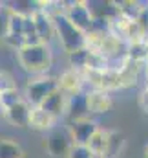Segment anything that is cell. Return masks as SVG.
<instances>
[{
	"mask_svg": "<svg viewBox=\"0 0 148 158\" xmlns=\"http://www.w3.org/2000/svg\"><path fill=\"white\" fill-rule=\"evenodd\" d=\"M17 61L22 66V70L29 76H48V70L53 63V53L49 44H28L17 50Z\"/></svg>",
	"mask_w": 148,
	"mask_h": 158,
	"instance_id": "1",
	"label": "cell"
},
{
	"mask_svg": "<svg viewBox=\"0 0 148 158\" xmlns=\"http://www.w3.org/2000/svg\"><path fill=\"white\" fill-rule=\"evenodd\" d=\"M53 28H55V37L59 39L62 50L70 55L77 50L84 48L86 42V33H82L80 30H77L73 24L66 19V15H57L53 17Z\"/></svg>",
	"mask_w": 148,
	"mask_h": 158,
	"instance_id": "2",
	"label": "cell"
},
{
	"mask_svg": "<svg viewBox=\"0 0 148 158\" xmlns=\"http://www.w3.org/2000/svg\"><path fill=\"white\" fill-rule=\"evenodd\" d=\"M42 147H44L46 155L49 158H68L72 147H73V140L70 136L68 127L66 129L55 127L48 134H44Z\"/></svg>",
	"mask_w": 148,
	"mask_h": 158,
	"instance_id": "3",
	"label": "cell"
},
{
	"mask_svg": "<svg viewBox=\"0 0 148 158\" xmlns=\"http://www.w3.org/2000/svg\"><path fill=\"white\" fill-rule=\"evenodd\" d=\"M59 88L57 77L51 76H37V77L29 79L24 90V99L31 105V107H40L42 101Z\"/></svg>",
	"mask_w": 148,
	"mask_h": 158,
	"instance_id": "4",
	"label": "cell"
},
{
	"mask_svg": "<svg viewBox=\"0 0 148 158\" xmlns=\"http://www.w3.org/2000/svg\"><path fill=\"white\" fill-rule=\"evenodd\" d=\"M64 15L66 19L73 24L77 30H80L82 33H90L93 30V22H95V15L92 11V6L88 2L77 0V2H66L64 7Z\"/></svg>",
	"mask_w": 148,
	"mask_h": 158,
	"instance_id": "5",
	"label": "cell"
},
{
	"mask_svg": "<svg viewBox=\"0 0 148 158\" xmlns=\"http://www.w3.org/2000/svg\"><path fill=\"white\" fill-rule=\"evenodd\" d=\"M29 15H22L18 11L7 9V35L4 42L13 48L15 52L24 46V30H26V20Z\"/></svg>",
	"mask_w": 148,
	"mask_h": 158,
	"instance_id": "6",
	"label": "cell"
},
{
	"mask_svg": "<svg viewBox=\"0 0 148 158\" xmlns=\"http://www.w3.org/2000/svg\"><path fill=\"white\" fill-rule=\"evenodd\" d=\"M99 123L92 118H82L72 121L68 125V131H70V136L73 140V145H88V142L92 140V136L99 131Z\"/></svg>",
	"mask_w": 148,
	"mask_h": 158,
	"instance_id": "7",
	"label": "cell"
},
{
	"mask_svg": "<svg viewBox=\"0 0 148 158\" xmlns=\"http://www.w3.org/2000/svg\"><path fill=\"white\" fill-rule=\"evenodd\" d=\"M86 101H88V112L93 116H103L110 112L113 107L110 92L101 90V88H90L86 90Z\"/></svg>",
	"mask_w": 148,
	"mask_h": 158,
	"instance_id": "8",
	"label": "cell"
},
{
	"mask_svg": "<svg viewBox=\"0 0 148 158\" xmlns=\"http://www.w3.org/2000/svg\"><path fill=\"white\" fill-rule=\"evenodd\" d=\"M31 19H33V24H35V30H37V35H38V39H40V42L49 44V40L55 37L53 17H51L49 13H46V11L38 6V7H35V11L31 13Z\"/></svg>",
	"mask_w": 148,
	"mask_h": 158,
	"instance_id": "9",
	"label": "cell"
},
{
	"mask_svg": "<svg viewBox=\"0 0 148 158\" xmlns=\"http://www.w3.org/2000/svg\"><path fill=\"white\" fill-rule=\"evenodd\" d=\"M57 83H59V90L64 92L68 98L84 92V79H82V74H80L79 70H75V68H66V70L57 77Z\"/></svg>",
	"mask_w": 148,
	"mask_h": 158,
	"instance_id": "10",
	"label": "cell"
},
{
	"mask_svg": "<svg viewBox=\"0 0 148 158\" xmlns=\"http://www.w3.org/2000/svg\"><path fill=\"white\" fill-rule=\"evenodd\" d=\"M40 109H42V110H46V112H48L51 118L55 119V121H59V119L66 118V109H68V96L57 88L55 92H51V94H49V96H48V98L42 101Z\"/></svg>",
	"mask_w": 148,
	"mask_h": 158,
	"instance_id": "11",
	"label": "cell"
},
{
	"mask_svg": "<svg viewBox=\"0 0 148 158\" xmlns=\"http://www.w3.org/2000/svg\"><path fill=\"white\" fill-rule=\"evenodd\" d=\"M29 114H31V105L26 99H22V101L15 103L13 107L4 110V119L17 129H24L29 123Z\"/></svg>",
	"mask_w": 148,
	"mask_h": 158,
	"instance_id": "12",
	"label": "cell"
},
{
	"mask_svg": "<svg viewBox=\"0 0 148 158\" xmlns=\"http://www.w3.org/2000/svg\"><path fill=\"white\" fill-rule=\"evenodd\" d=\"M141 66H143V63H137V61H134V59H130V57H126L119 66H115L117 72H119L121 86H123V88H130V86L137 85Z\"/></svg>",
	"mask_w": 148,
	"mask_h": 158,
	"instance_id": "13",
	"label": "cell"
},
{
	"mask_svg": "<svg viewBox=\"0 0 148 158\" xmlns=\"http://www.w3.org/2000/svg\"><path fill=\"white\" fill-rule=\"evenodd\" d=\"M57 121L51 118L46 110H42L40 107H31V114H29V123H28V129L35 131V132H44L48 134L51 129H55Z\"/></svg>",
	"mask_w": 148,
	"mask_h": 158,
	"instance_id": "14",
	"label": "cell"
},
{
	"mask_svg": "<svg viewBox=\"0 0 148 158\" xmlns=\"http://www.w3.org/2000/svg\"><path fill=\"white\" fill-rule=\"evenodd\" d=\"M66 118L72 121L82 118H90V112H88V101H86V92H80V94H75L72 98H68V109H66Z\"/></svg>",
	"mask_w": 148,
	"mask_h": 158,
	"instance_id": "15",
	"label": "cell"
},
{
	"mask_svg": "<svg viewBox=\"0 0 148 158\" xmlns=\"http://www.w3.org/2000/svg\"><path fill=\"white\" fill-rule=\"evenodd\" d=\"M108 142H110V131L106 129H99L92 140L88 142V149L93 153L95 158H106V153H108Z\"/></svg>",
	"mask_w": 148,
	"mask_h": 158,
	"instance_id": "16",
	"label": "cell"
},
{
	"mask_svg": "<svg viewBox=\"0 0 148 158\" xmlns=\"http://www.w3.org/2000/svg\"><path fill=\"white\" fill-rule=\"evenodd\" d=\"M145 4L141 2H134V0H123V2H115V9L117 15L128 20H137V17L141 15Z\"/></svg>",
	"mask_w": 148,
	"mask_h": 158,
	"instance_id": "17",
	"label": "cell"
},
{
	"mask_svg": "<svg viewBox=\"0 0 148 158\" xmlns=\"http://www.w3.org/2000/svg\"><path fill=\"white\" fill-rule=\"evenodd\" d=\"M0 158H26V153L13 138H0Z\"/></svg>",
	"mask_w": 148,
	"mask_h": 158,
	"instance_id": "18",
	"label": "cell"
},
{
	"mask_svg": "<svg viewBox=\"0 0 148 158\" xmlns=\"http://www.w3.org/2000/svg\"><path fill=\"white\" fill-rule=\"evenodd\" d=\"M124 134L119 131H110V142H108V153L106 158H115L117 155H121V151L124 149Z\"/></svg>",
	"mask_w": 148,
	"mask_h": 158,
	"instance_id": "19",
	"label": "cell"
},
{
	"mask_svg": "<svg viewBox=\"0 0 148 158\" xmlns=\"http://www.w3.org/2000/svg\"><path fill=\"white\" fill-rule=\"evenodd\" d=\"M68 59H70V68H75V70L82 72V70L88 68L90 52H88L86 48H80V50H77V52H73V53H70Z\"/></svg>",
	"mask_w": 148,
	"mask_h": 158,
	"instance_id": "20",
	"label": "cell"
},
{
	"mask_svg": "<svg viewBox=\"0 0 148 158\" xmlns=\"http://www.w3.org/2000/svg\"><path fill=\"white\" fill-rule=\"evenodd\" d=\"M22 99H24V96H20L18 88H17V90H7V92H2V94H0V105H2L4 110L9 109V107H13L15 103L22 101Z\"/></svg>",
	"mask_w": 148,
	"mask_h": 158,
	"instance_id": "21",
	"label": "cell"
},
{
	"mask_svg": "<svg viewBox=\"0 0 148 158\" xmlns=\"http://www.w3.org/2000/svg\"><path fill=\"white\" fill-rule=\"evenodd\" d=\"M7 90H17V81H15L11 72L0 68V94L7 92Z\"/></svg>",
	"mask_w": 148,
	"mask_h": 158,
	"instance_id": "22",
	"label": "cell"
},
{
	"mask_svg": "<svg viewBox=\"0 0 148 158\" xmlns=\"http://www.w3.org/2000/svg\"><path fill=\"white\" fill-rule=\"evenodd\" d=\"M68 158H95L93 153L88 149V145H73Z\"/></svg>",
	"mask_w": 148,
	"mask_h": 158,
	"instance_id": "23",
	"label": "cell"
},
{
	"mask_svg": "<svg viewBox=\"0 0 148 158\" xmlns=\"http://www.w3.org/2000/svg\"><path fill=\"white\" fill-rule=\"evenodd\" d=\"M139 109L145 112V114H148V85L141 90V94H139Z\"/></svg>",
	"mask_w": 148,
	"mask_h": 158,
	"instance_id": "24",
	"label": "cell"
},
{
	"mask_svg": "<svg viewBox=\"0 0 148 158\" xmlns=\"http://www.w3.org/2000/svg\"><path fill=\"white\" fill-rule=\"evenodd\" d=\"M7 35V9L0 13V39L4 40Z\"/></svg>",
	"mask_w": 148,
	"mask_h": 158,
	"instance_id": "25",
	"label": "cell"
},
{
	"mask_svg": "<svg viewBox=\"0 0 148 158\" xmlns=\"http://www.w3.org/2000/svg\"><path fill=\"white\" fill-rule=\"evenodd\" d=\"M143 66H145V72H146V81H148V57L145 59V63H143Z\"/></svg>",
	"mask_w": 148,
	"mask_h": 158,
	"instance_id": "26",
	"label": "cell"
},
{
	"mask_svg": "<svg viewBox=\"0 0 148 158\" xmlns=\"http://www.w3.org/2000/svg\"><path fill=\"white\" fill-rule=\"evenodd\" d=\"M143 158H148V145H146V149H145V156Z\"/></svg>",
	"mask_w": 148,
	"mask_h": 158,
	"instance_id": "27",
	"label": "cell"
},
{
	"mask_svg": "<svg viewBox=\"0 0 148 158\" xmlns=\"http://www.w3.org/2000/svg\"><path fill=\"white\" fill-rule=\"evenodd\" d=\"M2 11H4V4L0 2V13H2Z\"/></svg>",
	"mask_w": 148,
	"mask_h": 158,
	"instance_id": "28",
	"label": "cell"
},
{
	"mask_svg": "<svg viewBox=\"0 0 148 158\" xmlns=\"http://www.w3.org/2000/svg\"><path fill=\"white\" fill-rule=\"evenodd\" d=\"M145 44H146V50H148V35H146V39H145Z\"/></svg>",
	"mask_w": 148,
	"mask_h": 158,
	"instance_id": "29",
	"label": "cell"
}]
</instances>
